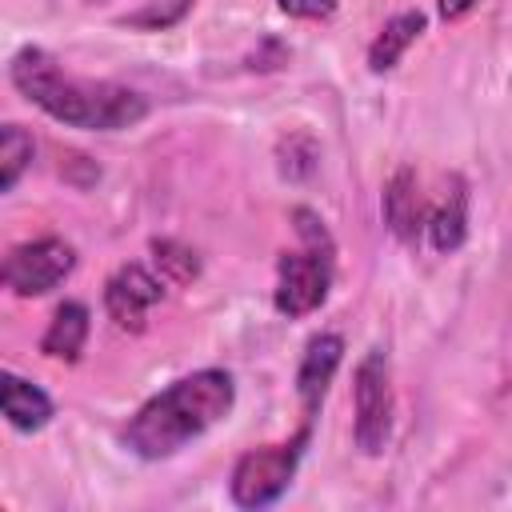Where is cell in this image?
I'll return each instance as SVG.
<instances>
[{"instance_id": "20", "label": "cell", "mask_w": 512, "mask_h": 512, "mask_svg": "<svg viewBox=\"0 0 512 512\" xmlns=\"http://www.w3.org/2000/svg\"><path fill=\"white\" fill-rule=\"evenodd\" d=\"M84 4H104V0H84Z\"/></svg>"}, {"instance_id": "7", "label": "cell", "mask_w": 512, "mask_h": 512, "mask_svg": "<svg viewBox=\"0 0 512 512\" xmlns=\"http://www.w3.org/2000/svg\"><path fill=\"white\" fill-rule=\"evenodd\" d=\"M164 300V276L144 264H120L104 284V312L124 332H144L148 312Z\"/></svg>"}, {"instance_id": "15", "label": "cell", "mask_w": 512, "mask_h": 512, "mask_svg": "<svg viewBox=\"0 0 512 512\" xmlns=\"http://www.w3.org/2000/svg\"><path fill=\"white\" fill-rule=\"evenodd\" d=\"M152 260H156V272L164 276V284H188L200 276V260L188 244L180 240H152Z\"/></svg>"}, {"instance_id": "13", "label": "cell", "mask_w": 512, "mask_h": 512, "mask_svg": "<svg viewBox=\"0 0 512 512\" xmlns=\"http://www.w3.org/2000/svg\"><path fill=\"white\" fill-rule=\"evenodd\" d=\"M464 236H468V188L460 176H452V188L428 212V240L436 252H456Z\"/></svg>"}, {"instance_id": "5", "label": "cell", "mask_w": 512, "mask_h": 512, "mask_svg": "<svg viewBox=\"0 0 512 512\" xmlns=\"http://www.w3.org/2000/svg\"><path fill=\"white\" fill-rule=\"evenodd\" d=\"M352 440L364 456H380L392 436V368L384 348H368L352 372Z\"/></svg>"}, {"instance_id": "11", "label": "cell", "mask_w": 512, "mask_h": 512, "mask_svg": "<svg viewBox=\"0 0 512 512\" xmlns=\"http://www.w3.org/2000/svg\"><path fill=\"white\" fill-rule=\"evenodd\" d=\"M84 340H88V308H84L80 300H64V304L52 312V320H48V328H44V336H40V352H44L48 360L72 364V360H80Z\"/></svg>"}, {"instance_id": "8", "label": "cell", "mask_w": 512, "mask_h": 512, "mask_svg": "<svg viewBox=\"0 0 512 512\" xmlns=\"http://www.w3.org/2000/svg\"><path fill=\"white\" fill-rule=\"evenodd\" d=\"M340 360H344V340L336 332H316L304 344V356H300V368H296V396H300L304 420H316Z\"/></svg>"}, {"instance_id": "18", "label": "cell", "mask_w": 512, "mask_h": 512, "mask_svg": "<svg viewBox=\"0 0 512 512\" xmlns=\"http://www.w3.org/2000/svg\"><path fill=\"white\" fill-rule=\"evenodd\" d=\"M280 12L296 16V20H332L336 16V0H276Z\"/></svg>"}, {"instance_id": "9", "label": "cell", "mask_w": 512, "mask_h": 512, "mask_svg": "<svg viewBox=\"0 0 512 512\" xmlns=\"http://www.w3.org/2000/svg\"><path fill=\"white\" fill-rule=\"evenodd\" d=\"M380 212H384V224L396 240L404 244H416L420 232H428V204H424V192H420V180L412 168H396L392 180L384 184V200H380Z\"/></svg>"}, {"instance_id": "3", "label": "cell", "mask_w": 512, "mask_h": 512, "mask_svg": "<svg viewBox=\"0 0 512 512\" xmlns=\"http://www.w3.org/2000/svg\"><path fill=\"white\" fill-rule=\"evenodd\" d=\"M292 224H296V236L304 248L284 252L276 260V292H272L276 312L288 320L316 312L328 300L332 272H336V244H332L324 220L312 208H296Z\"/></svg>"}, {"instance_id": "1", "label": "cell", "mask_w": 512, "mask_h": 512, "mask_svg": "<svg viewBox=\"0 0 512 512\" xmlns=\"http://www.w3.org/2000/svg\"><path fill=\"white\" fill-rule=\"evenodd\" d=\"M8 80L28 104H36L40 112H48L52 120H60L68 128L120 132V128H132L148 116V104L140 92L112 84V80L72 76L60 68V60L52 52H44L36 44H28L12 56Z\"/></svg>"}, {"instance_id": "17", "label": "cell", "mask_w": 512, "mask_h": 512, "mask_svg": "<svg viewBox=\"0 0 512 512\" xmlns=\"http://www.w3.org/2000/svg\"><path fill=\"white\" fill-rule=\"evenodd\" d=\"M316 160H320V148H316V140H312L308 132H292V136H284L280 148H276L280 176H288V180L312 176V172H316Z\"/></svg>"}, {"instance_id": "10", "label": "cell", "mask_w": 512, "mask_h": 512, "mask_svg": "<svg viewBox=\"0 0 512 512\" xmlns=\"http://www.w3.org/2000/svg\"><path fill=\"white\" fill-rule=\"evenodd\" d=\"M0 412L16 432H40L52 420L56 408H52V396L40 384H32L16 372H4L0 376Z\"/></svg>"}, {"instance_id": "6", "label": "cell", "mask_w": 512, "mask_h": 512, "mask_svg": "<svg viewBox=\"0 0 512 512\" xmlns=\"http://www.w3.org/2000/svg\"><path fill=\"white\" fill-rule=\"evenodd\" d=\"M76 268V248L60 236H40L28 244H16L4 256V288H12L16 296H44L56 284H64Z\"/></svg>"}, {"instance_id": "19", "label": "cell", "mask_w": 512, "mask_h": 512, "mask_svg": "<svg viewBox=\"0 0 512 512\" xmlns=\"http://www.w3.org/2000/svg\"><path fill=\"white\" fill-rule=\"evenodd\" d=\"M472 8H476V0H436V12L444 20H464Z\"/></svg>"}, {"instance_id": "4", "label": "cell", "mask_w": 512, "mask_h": 512, "mask_svg": "<svg viewBox=\"0 0 512 512\" xmlns=\"http://www.w3.org/2000/svg\"><path fill=\"white\" fill-rule=\"evenodd\" d=\"M308 436H312V420H304V428L292 440H284V444H264V448L244 452L236 460V468H232V480H228L232 500L240 508H268V504H276L288 492V484H292V476L300 468Z\"/></svg>"}, {"instance_id": "14", "label": "cell", "mask_w": 512, "mask_h": 512, "mask_svg": "<svg viewBox=\"0 0 512 512\" xmlns=\"http://www.w3.org/2000/svg\"><path fill=\"white\" fill-rule=\"evenodd\" d=\"M36 156V140L28 128L20 124H4L0 128V192H12L16 180L24 176V168Z\"/></svg>"}, {"instance_id": "2", "label": "cell", "mask_w": 512, "mask_h": 512, "mask_svg": "<svg viewBox=\"0 0 512 512\" xmlns=\"http://www.w3.org/2000/svg\"><path fill=\"white\" fill-rule=\"evenodd\" d=\"M236 404L232 372L224 368H196L156 396H148L136 416L124 424V448L140 460H168L212 424H220Z\"/></svg>"}, {"instance_id": "12", "label": "cell", "mask_w": 512, "mask_h": 512, "mask_svg": "<svg viewBox=\"0 0 512 512\" xmlns=\"http://www.w3.org/2000/svg\"><path fill=\"white\" fill-rule=\"evenodd\" d=\"M428 28V16L420 8H408V12H396L380 32L376 40L368 44V68L380 76V72H392L400 64V56L408 52V44H416V36Z\"/></svg>"}, {"instance_id": "16", "label": "cell", "mask_w": 512, "mask_h": 512, "mask_svg": "<svg viewBox=\"0 0 512 512\" xmlns=\"http://www.w3.org/2000/svg\"><path fill=\"white\" fill-rule=\"evenodd\" d=\"M196 0H144L136 12H128L120 24L124 28H136V32H168L176 28L188 12H192Z\"/></svg>"}]
</instances>
